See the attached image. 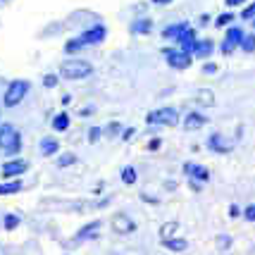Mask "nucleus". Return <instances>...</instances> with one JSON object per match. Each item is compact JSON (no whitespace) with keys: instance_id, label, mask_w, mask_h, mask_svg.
<instances>
[{"instance_id":"nucleus-15","label":"nucleus","mask_w":255,"mask_h":255,"mask_svg":"<svg viewBox=\"0 0 255 255\" xmlns=\"http://www.w3.org/2000/svg\"><path fill=\"white\" fill-rule=\"evenodd\" d=\"M212 50H215V43H212V41H208V38H203V41H196L193 50H191V55L198 57V60H203V57L212 55Z\"/></svg>"},{"instance_id":"nucleus-9","label":"nucleus","mask_w":255,"mask_h":255,"mask_svg":"<svg viewBox=\"0 0 255 255\" xmlns=\"http://www.w3.org/2000/svg\"><path fill=\"white\" fill-rule=\"evenodd\" d=\"M208 148H210L212 153H217V155H227V153H232L234 143L232 141H227L222 133H210V138H208Z\"/></svg>"},{"instance_id":"nucleus-33","label":"nucleus","mask_w":255,"mask_h":255,"mask_svg":"<svg viewBox=\"0 0 255 255\" xmlns=\"http://www.w3.org/2000/svg\"><path fill=\"white\" fill-rule=\"evenodd\" d=\"M120 131H122V124H120V122H110V127L105 129V133H108V136H117Z\"/></svg>"},{"instance_id":"nucleus-43","label":"nucleus","mask_w":255,"mask_h":255,"mask_svg":"<svg viewBox=\"0 0 255 255\" xmlns=\"http://www.w3.org/2000/svg\"><path fill=\"white\" fill-rule=\"evenodd\" d=\"M253 29H255V19H253Z\"/></svg>"},{"instance_id":"nucleus-40","label":"nucleus","mask_w":255,"mask_h":255,"mask_svg":"<svg viewBox=\"0 0 255 255\" xmlns=\"http://www.w3.org/2000/svg\"><path fill=\"white\" fill-rule=\"evenodd\" d=\"M131 136H133V129H127V131H124V136H122V141H129Z\"/></svg>"},{"instance_id":"nucleus-37","label":"nucleus","mask_w":255,"mask_h":255,"mask_svg":"<svg viewBox=\"0 0 255 255\" xmlns=\"http://www.w3.org/2000/svg\"><path fill=\"white\" fill-rule=\"evenodd\" d=\"M203 72H205V74H215V72H217V65H212V62H208V65L203 67Z\"/></svg>"},{"instance_id":"nucleus-13","label":"nucleus","mask_w":255,"mask_h":255,"mask_svg":"<svg viewBox=\"0 0 255 255\" xmlns=\"http://www.w3.org/2000/svg\"><path fill=\"white\" fill-rule=\"evenodd\" d=\"M205 115H200V112H189L186 117H184V131H198L205 127Z\"/></svg>"},{"instance_id":"nucleus-41","label":"nucleus","mask_w":255,"mask_h":255,"mask_svg":"<svg viewBox=\"0 0 255 255\" xmlns=\"http://www.w3.org/2000/svg\"><path fill=\"white\" fill-rule=\"evenodd\" d=\"M165 189H167V191H174V189H177V184H174V181L169 179V181H167V184H165Z\"/></svg>"},{"instance_id":"nucleus-22","label":"nucleus","mask_w":255,"mask_h":255,"mask_svg":"<svg viewBox=\"0 0 255 255\" xmlns=\"http://www.w3.org/2000/svg\"><path fill=\"white\" fill-rule=\"evenodd\" d=\"M215 244H217V248H220V251H229V248H232V244H234V239L229 236V234H217Z\"/></svg>"},{"instance_id":"nucleus-16","label":"nucleus","mask_w":255,"mask_h":255,"mask_svg":"<svg viewBox=\"0 0 255 255\" xmlns=\"http://www.w3.org/2000/svg\"><path fill=\"white\" fill-rule=\"evenodd\" d=\"M179 227H181V224H179L177 220H167L165 224H160V241H167V239L179 236Z\"/></svg>"},{"instance_id":"nucleus-25","label":"nucleus","mask_w":255,"mask_h":255,"mask_svg":"<svg viewBox=\"0 0 255 255\" xmlns=\"http://www.w3.org/2000/svg\"><path fill=\"white\" fill-rule=\"evenodd\" d=\"M181 29H184V24H172V26H167L165 31H162V36H165V38H174V41H177V36L181 33Z\"/></svg>"},{"instance_id":"nucleus-26","label":"nucleus","mask_w":255,"mask_h":255,"mask_svg":"<svg viewBox=\"0 0 255 255\" xmlns=\"http://www.w3.org/2000/svg\"><path fill=\"white\" fill-rule=\"evenodd\" d=\"M19 222H22V220H19V215H5V229H7V232L17 229Z\"/></svg>"},{"instance_id":"nucleus-42","label":"nucleus","mask_w":255,"mask_h":255,"mask_svg":"<svg viewBox=\"0 0 255 255\" xmlns=\"http://www.w3.org/2000/svg\"><path fill=\"white\" fill-rule=\"evenodd\" d=\"M155 5H169V2H174V0H153Z\"/></svg>"},{"instance_id":"nucleus-10","label":"nucleus","mask_w":255,"mask_h":255,"mask_svg":"<svg viewBox=\"0 0 255 255\" xmlns=\"http://www.w3.org/2000/svg\"><path fill=\"white\" fill-rule=\"evenodd\" d=\"M105 36H108L105 26H103V24H96V26L86 29V31L81 33L79 38L84 41V45H96V43H103V41H105Z\"/></svg>"},{"instance_id":"nucleus-8","label":"nucleus","mask_w":255,"mask_h":255,"mask_svg":"<svg viewBox=\"0 0 255 255\" xmlns=\"http://www.w3.org/2000/svg\"><path fill=\"white\" fill-rule=\"evenodd\" d=\"M100 229H103V222H100V220H91L89 224H84V227L74 234V241H93V239H98Z\"/></svg>"},{"instance_id":"nucleus-4","label":"nucleus","mask_w":255,"mask_h":255,"mask_svg":"<svg viewBox=\"0 0 255 255\" xmlns=\"http://www.w3.org/2000/svg\"><path fill=\"white\" fill-rule=\"evenodd\" d=\"M148 124H165V127H177L179 124V110L172 105H165L160 110L148 115Z\"/></svg>"},{"instance_id":"nucleus-19","label":"nucleus","mask_w":255,"mask_h":255,"mask_svg":"<svg viewBox=\"0 0 255 255\" xmlns=\"http://www.w3.org/2000/svg\"><path fill=\"white\" fill-rule=\"evenodd\" d=\"M22 191V181H5L0 184V196H12V193H19Z\"/></svg>"},{"instance_id":"nucleus-30","label":"nucleus","mask_w":255,"mask_h":255,"mask_svg":"<svg viewBox=\"0 0 255 255\" xmlns=\"http://www.w3.org/2000/svg\"><path fill=\"white\" fill-rule=\"evenodd\" d=\"M244 220L246 222H255V203H248L244 208Z\"/></svg>"},{"instance_id":"nucleus-18","label":"nucleus","mask_w":255,"mask_h":255,"mask_svg":"<svg viewBox=\"0 0 255 255\" xmlns=\"http://www.w3.org/2000/svg\"><path fill=\"white\" fill-rule=\"evenodd\" d=\"M120 179H122L127 186H133V184L138 181V174H136V169H133L131 165H127V167H122V172H120Z\"/></svg>"},{"instance_id":"nucleus-31","label":"nucleus","mask_w":255,"mask_h":255,"mask_svg":"<svg viewBox=\"0 0 255 255\" xmlns=\"http://www.w3.org/2000/svg\"><path fill=\"white\" fill-rule=\"evenodd\" d=\"M232 19H234V14L232 12H227V14H220V17H217V29H222V26H227V24H232Z\"/></svg>"},{"instance_id":"nucleus-1","label":"nucleus","mask_w":255,"mask_h":255,"mask_svg":"<svg viewBox=\"0 0 255 255\" xmlns=\"http://www.w3.org/2000/svg\"><path fill=\"white\" fill-rule=\"evenodd\" d=\"M0 150L5 155H17L22 150V136L12 124H0Z\"/></svg>"},{"instance_id":"nucleus-39","label":"nucleus","mask_w":255,"mask_h":255,"mask_svg":"<svg viewBox=\"0 0 255 255\" xmlns=\"http://www.w3.org/2000/svg\"><path fill=\"white\" fill-rule=\"evenodd\" d=\"M189 186H191V191H200V189H203V184L193 181V179H189Z\"/></svg>"},{"instance_id":"nucleus-21","label":"nucleus","mask_w":255,"mask_h":255,"mask_svg":"<svg viewBox=\"0 0 255 255\" xmlns=\"http://www.w3.org/2000/svg\"><path fill=\"white\" fill-rule=\"evenodd\" d=\"M198 103L203 108H212V105H215V93H212L210 89L198 91Z\"/></svg>"},{"instance_id":"nucleus-44","label":"nucleus","mask_w":255,"mask_h":255,"mask_svg":"<svg viewBox=\"0 0 255 255\" xmlns=\"http://www.w3.org/2000/svg\"><path fill=\"white\" fill-rule=\"evenodd\" d=\"M0 2H5V0H0Z\"/></svg>"},{"instance_id":"nucleus-14","label":"nucleus","mask_w":255,"mask_h":255,"mask_svg":"<svg viewBox=\"0 0 255 255\" xmlns=\"http://www.w3.org/2000/svg\"><path fill=\"white\" fill-rule=\"evenodd\" d=\"M162 248L169 251V253H184L186 248H189V241L184 239V236H174V239H167L162 241Z\"/></svg>"},{"instance_id":"nucleus-5","label":"nucleus","mask_w":255,"mask_h":255,"mask_svg":"<svg viewBox=\"0 0 255 255\" xmlns=\"http://www.w3.org/2000/svg\"><path fill=\"white\" fill-rule=\"evenodd\" d=\"M110 227L115 234H122V236H129V234H133L138 229L136 220H133L131 215H127V212H115L110 220Z\"/></svg>"},{"instance_id":"nucleus-3","label":"nucleus","mask_w":255,"mask_h":255,"mask_svg":"<svg viewBox=\"0 0 255 255\" xmlns=\"http://www.w3.org/2000/svg\"><path fill=\"white\" fill-rule=\"evenodd\" d=\"M26 93H29V81L14 79V81H10V86H7V91H5L2 103H5L7 108H14V105H19V103L26 98Z\"/></svg>"},{"instance_id":"nucleus-24","label":"nucleus","mask_w":255,"mask_h":255,"mask_svg":"<svg viewBox=\"0 0 255 255\" xmlns=\"http://www.w3.org/2000/svg\"><path fill=\"white\" fill-rule=\"evenodd\" d=\"M77 162V155L74 153H62V155H57V167H72Z\"/></svg>"},{"instance_id":"nucleus-35","label":"nucleus","mask_w":255,"mask_h":255,"mask_svg":"<svg viewBox=\"0 0 255 255\" xmlns=\"http://www.w3.org/2000/svg\"><path fill=\"white\" fill-rule=\"evenodd\" d=\"M145 148H148V150H160V148H162V138H153Z\"/></svg>"},{"instance_id":"nucleus-12","label":"nucleus","mask_w":255,"mask_h":255,"mask_svg":"<svg viewBox=\"0 0 255 255\" xmlns=\"http://www.w3.org/2000/svg\"><path fill=\"white\" fill-rule=\"evenodd\" d=\"M26 169H29V162H26V160H10V162H5V165H2V177L5 179L22 177Z\"/></svg>"},{"instance_id":"nucleus-38","label":"nucleus","mask_w":255,"mask_h":255,"mask_svg":"<svg viewBox=\"0 0 255 255\" xmlns=\"http://www.w3.org/2000/svg\"><path fill=\"white\" fill-rule=\"evenodd\" d=\"M246 0H224V5L227 7H236V5H244Z\"/></svg>"},{"instance_id":"nucleus-11","label":"nucleus","mask_w":255,"mask_h":255,"mask_svg":"<svg viewBox=\"0 0 255 255\" xmlns=\"http://www.w3.org/2000/svg\"><path fill=\"white\" fill-rule=\"evenodd\" d=\"M184 174L191 177L193 181H198V184H208V181H210V172H208V167H203V165L186 162V165H184Z\"/></svg>"},{"instance_id":"nucleus-34","label":"nucleus","mask_w":255,"mask_h":255,"mask_svg":"<svg viewBox=\"0 0 255 255\" xmlns=\"http://www.w3.org/2000/svg\"><path fill=\"white\" fill-rule=\"evenodd\" d=\"M141 200H145L148 205H160V198H155V196H150V193H141Z\"/></svg>"},{"instance_id":"nucleus-36","label":"nucleus","mask_w":255,"mask_h":255,"mask_svg":"<svg viewBox=\"0 0 255 255\" xmlns=\"http://www.w3.org/2000/svg\"><path fill=\"white\" fill-rule=\"evenodd\" d=\"M43 84H45V86H48V89H53V86H55V84H57V77H55V74H48V77L43 79Z\"/></svg>"},{"instance_id":"nucleus-29","label":"nucleus","mask_w":255,"mask_h":255,"mask_svg":"<svg viewBox=\"0 0 255 255\" xmlns=\"http://www.w3.org/2000/svg\"><path fill=\"white\" fill-rule=\"evenodd\" d=\"M100 136H103V129H100V127H91L89 129V143H98Z\"/></svg>"},{"instance_id":"nucleus-27","label":"nucleus","mask_w":255,"mask_h":255,"mask_svg":"<svg viewBox=\"0 0 255 255\" xmlns=\"http://www.w3.org/2000/svg\"><path fill=\"white\" fill-rule=\"evenodd\" d=\"M150 26H153V22H150V19H141V22L133 24V31H136V33H150Z\"/></svg>"},{"instance_id":"nucleus-28","label":"nucleus","mask_w":255,"mask_h":255,"mask_svg":"<svg viewBox=\"0 0 255 255\" xmlns=\"http://www.w3.org/2000/svg\"><path fill=\"white\" fill-rule=\"evenodd\" d=\"M241 48H244L246 53H253L255 50V33H246L244 43H241Z\"/></svg>"},{"instance_id":"nucleus-23","label":"nucleus","mask_w":255,"mask_h":255,"mask_svg":"<svg viewBox=\"0 0 255 255\" xmlns=\"http://www.w3.org/2000/svg\"><path fill=\"white\" fill-rule=\"evenodd\" d=\"M81 48H84V41H81V38H72V41L65 43V53L67 55H74V53H79Z\"/></svg>"},{"instance_id":"nucleus-17","label":"nucleus","mask_w":255,"mask_h":255,"mask_svg":"<svg viewBox=\"0 0 255 255\" xmlns=\"http://www.w3.org/2000/svg\"><path fill=\"white\" fill-rule=\"evenodd\" d=\"M57 150H60V143H57L55 138H43V141H41V153H43L45 157L57 155Z\"/></svg>"},{"instance_id":"nucleus-6","label":"nucleus","mask_w":255,"mask_h":255,"mask_svg":"<svg viewBox=\"0 0 255 255\" xmlns=\"http://www.w3.org/2000/svg\"><path fill=\"white\" fill-rule=\"evenodd\" d=\"M165 57H167V65L174 67V69H189L191 62H193V55L191 53H184L179 48H165Z\"/></svg>"},{"instance_id":"nucleus-2","label":"nucleus","mask_w":255,"mask_h":255,"mask_svg":"<svg viewBox=\"0 0 255 255\" xmlns=\"http://www.w3.org/2000/svg\"><path fill=\"white\" fill-rule=\"evenodd\" d=\"M93 67L86 60H67L65 65L60 67V77L67 79V81H79V79L91 77Z\"/></svg>"},{"instance_id":"nucleus-32","label":"nucleus","mask_w":255,"mask_h":255,"mask_svg":"<svg viewBox=\"0 0 255 255\" xmlns=\"http://www.w3.org/2000/svg\"><path fill=\"white\" fill-rule=\"evenodd\" d=\"M227 215H229V220H236V217H244V210H241L236 203H232V205H229V210H227Z\"/></svg>"},{"instance_id":"nucleus-7","label":"nucleus","mask_w":255,"mask_h":255,"mask_svg":"<svg viewBox=\"0 0 255 255\" xmlns=\"http://www.w3.org/2000/svg\"><path fill=\"white\" fill-rule=\"evenodd\" d=\"M244 38H246V33L241 26H229L227 29V38H224V43H222V53L224 55H232L234 48H241Z\"/></svg>"},{"instance_id":"nucleus-20","label":"nucleus","mask_w":255,"mask_h":255,"mask_svg":"<svg viewBox=\"0 0 255 255\" xmlns=\"http://www.w3.org/2000/svg\"><path fill=\"white\" fill-rule=\"evenodd\" d=\"M67 127H69V115L67 112H60L53 117V129L55 131H67Z\"/></svg>"}]
</instances>
